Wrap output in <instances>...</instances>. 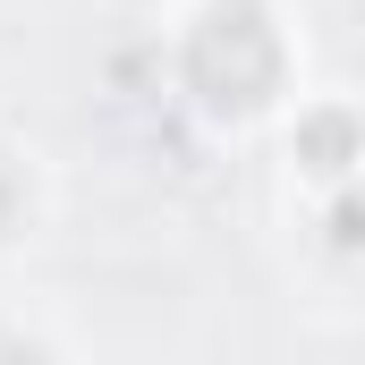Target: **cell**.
<instances>
[{"label":"cell","mask_w":365,"mask_h":365,"mask_svg":"<svg viewBox=\"0 0 365 365\" xmlns=\"http://www.w3.org/2000/svg\"><path fill=\"white\" fill-rule=\"evenodd\" d=\"M357 153H365V136H357V119H349V110H314V119H297V162H306V170L340 179Z\"/></svg>","instance_id":"obj_2"},{"label":"cell","mask_w":365,"mask_h":365,"mask_svg":"<svg viewBox=\"0 0 365 365\" xmlns=\"http://www.w3.org/2000/svg\"><path fill=\"white\" fill-rule=\"evenodd\" d=\"M187 86L212 110H264L280 86V43L255 9H212L187 34Z\"/></svg>","instance_id":"obj_1"},{"label":"cell","mask_w":365,"mask_h":365,"mask_svg":"<svg viewBox=\"0 0 365 365\" xmlns=\"http://www.w3.org/2000/svg\"><path fill=\"white\" fill-rule=\"evenodd\" d=\"M331 238H340V247H365V187H357V195H340V212H331Z\"/></svg>","instance_id":"obj_3"}]
</instances>
